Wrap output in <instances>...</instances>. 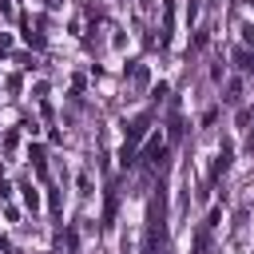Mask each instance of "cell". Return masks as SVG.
I'll use <instances>...</instances> for the list:
<instances>
[{
  "instance_id": "obj_1",
  "label": "cell",
  "mask_w": 254,
  "mask_h": 254,
  "mask_svg": "<svg viewBox=\"0 0 254 254\" xmlns=\"http://www.w3.org/2000/svg\"><path fill=\"white\" fill-rule=\"evenodd\" d=\"M230 171V143H222V151H218V163H214V175H226Z\"/></svg>"
},
{
  "instance_id": "obj_2",
  "label": "cell",
  "mask_w": 254,
  "mask_h": 254,
  "mask_svg": "<svg viewBox=\"0 0 254 254\" xmlns=\"http://www.w3.org/2000/svg\"><path fill=\"white\" fill-rule=\"evenodd\" d=\"M155 155H163V139H159V135H151L147 147H143V159H155Z\"/></svg>"
},
{
  "instance_id": "obj_3",
  "label": "cell",
  "mask_w": 254,
  "mask_h": 254,
  "mask_svg": "<svg viewBox=\"0 0 254 254\" xmlns=\"http://www.w3.org/2000/svg\"><path fill=\"white\" fill-rule=\"evenodd\" d=\"M234 60H238V67H246V71H250V67H254V56H250V52H246V48H242V52H238V56H234Z\"/></svg>"
},
{
  "instance_id": "obj_4",
  "label": "cell",
  "mask_w": 254,
  "mask_h": 254,
  "mask_svg": "<svg viewBox=\"0 0 254 254\" xmlns=\"http://www.w3.org/2000/svg\"><path fill=\"white\" fill-rule=\"evenodd\" d=\"M24 202H28V206H32V210H36V206H40V194H36V190H32V187H24Z\"/></svg>"
},
{
  "instance_id": "obj_5",
  "label": "cell",
  "mask_w": 254,
  "mask_h": 254,
  "mask_svg": "<svg viewBox=\"0 0 254 254\" xmlns=\"http://www.w3.org/2000/svg\"><path fill=\"white\" fill-rule=\"evenodd\" d=\"M250 155H254V135H250Z\"/></svg>"
}]
</instances>
